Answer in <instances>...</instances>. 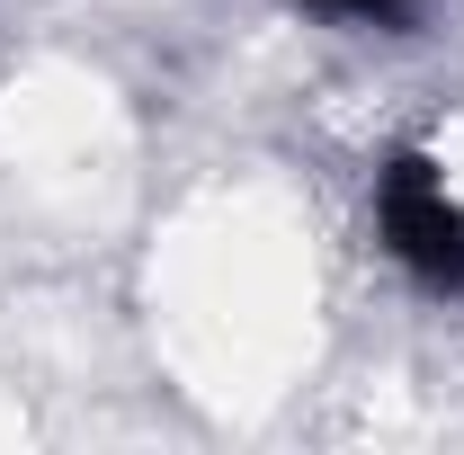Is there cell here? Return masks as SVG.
<instances>
[{"label":"cell","mask_w":464,"mask_h":455,"mask_svg":"<svg viewBox=\"0 0 464 455\" xmlns=\"http://www.w3.org/2000/svg\"><path fill=\"white\" fill-rule=\"evenodd\" d=\"M304 9H322V18H340V27H402L420 0H304Z\"/></svg>","instance_id":"cell-2"},{"label":"cell","mask_w":464,"mask_h":455,"mask_svg":"<svg viewBox=\"0 0 464 455\" xmlns=\"http://www.w3.org/2000/svg\"><path fill=\"white\" fill-rule=\"evenodd\" d=\"M375 232H384V250L429 295H456L464 304V206L420 152H402V161L375 170Z\"/></svg>","instance_id":"cell-1"}]
</instances>
